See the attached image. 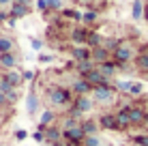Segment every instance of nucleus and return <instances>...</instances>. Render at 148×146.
<instances>
[{
    "label": "nucleus",
    "instance_id": "1",
    "mask_svg": "<svg viewBox=\"0 0 148 146\" xmlns=\"http://www.w3.org/2000/svg\"><path fill=\"white\" fill-rule=\"evenodd\" d=\"M127 112H129V118H131V125H146L148 123V114L140 105H127Z\"/></svg>",
    "mask_w": 148,
    "mask_h": 146
},
{
    "label": "nucleus",
    "instance_id": "2",
    "mask_svg": "<svg viewBox=\"0 0 148 146\" xmlns=\"http://www.w3.org/2000/svg\"><path fill=\"white\" fill-rule=\"evenodd\" d=\"M62 135H64V140H67L69 144H75V146L84 144V140H86V131L82 129V125L75 127V129H69V131H62Z\"/></svg>",
    "mask_w": 148,
    "mask_h": 146
},
{
    "label": "nucleus",
    "instance_id": "3",
    "mask_svg": "<svg viewBox=\"0 0 148 146\" xmlns=\"http://www.w3.org/2000/svg\"><path fill=\"white\" fill-rule=\"evenodd\" d=\"M69 99H71V95L67 88H52L49 90V101L54 105H64V103H69Z\"/></svg>",
    "mask_w": 148,
    "mask_h": 146
},
{
    "label": "nucleus",
    "instance_id": "4",
    "mask_svg": "<svg viewBox=\"0 0 148 146\" xmlns=\"http://www.w3.org/2000/svg\"><path fill=\"white\" fill-rule=\"evenodd\" d=\"M92 95H95V101H112V97H114V88H112L110 84L95 86Z\"/></svg>",
    "mask_w": 148,
    "mask_h": 146
},
{
    "label": "nucleus",
    "instance_id": "5",
    "mask_svg": "<svg viewBox=\"0 0 148 146\" xmlns=\"http://www.w3.org/2000/svg\"><path fill=\"white\" fill-rule=\"evenodd\" d=\"M84 80H88L92 86H103V84H110V80L105 77V75L101 73L99 69H92L90 73H86V75H84Z\"/></svg>",
    "mask_w": 148,
    "mask_h": 146
},
{
    "label": "nucleus",
    "instance_id": "6",
    "mask_svg": "<svg viewBox=\"0 0 148 146\" xmlns=\"http://www.w3.org/2000/svg\"><path fill=\"white\" fill-rule=\"evenodd\" d=\"M131 56H133V52H131V47H127V45H120V47L112 54V58H114L116 62H120V64H125L127 60H131Z\"/></svg>",
    "mask_w": 148,
    "mask_h": 146
},
{
    "label": "nucleus",
    "instance_id": "7",
    "mask_svg": "<svg viewBox=\"0 0 148 146\" xmlns=\"http://www.w3.org/2000/svg\"><path fill=\"white\" fill-rule=\"evenodd\" d=\"M73 93L77 95V97H84V95H88L90 90H95V86L88 82V80H79V82H73Z\"/></svg>",
    "mask_w": 148,
    "mask_h": 146
},
{
    "label": "nucleus",
    "instance_id": "8",
    "mask_svg": "<svg viewBox=\"0 0 148 146\" xmlns=\"http://www.w3.org/2000/svg\"><path fill=\"white\" fill-rule=\"evenodd\" d=\"M110 56H112V52H110V49H105V47H95L92 49V60H95V62L103 64V62H108V60H110Z\"/></svg>",
    "mask_w": 148,
    "mask_h": 146
},
{
    "label": "nucleus",
    "instance_id": "9",
    "mask_svg": "<svg viewBox=\"0 0 148 146\" xmlns=\"http://www.w3.org/2000/svg\"><path fill=\"white\" fill-rule=\"evenodd\" d=\"M99 125L103 129H118V120H116L114 114H103V116L99 118Z\"/></svg>",
    "mask_w": 148,
    "mask_h": 146
},
{
    "label": "nucleus",
    "instance_id": "10",
    "mask_svg": "<svg viewBox=\"0 0 148 146\" xmlns=\"http://www.w3.org/2000/svg\"><path fill=\"white\" fill-rule=\"evenodd\" d=\"M73 58L77 60V62H82V60H90V58H92V49H88V47H75L73 49Z\"/></svg>",
    "mask_w": 148,
    "mask_h": 146
},
{
    "label": "nucleus",
    "instance_id": "11",
    "mask_svg": "<svg viewBox=\"0 0 148 146\" xmlns=\"http://www.w3.org/2000/svg\"><path fill=\"white\" fill-rule=\"evenodd\" d=\"M43 133H45V142H49V144L60 142V129H56V127H47Z\"/></svg>",
    "mask_w": 148,
    "mask_h": 146
},
{
    "label": "nucleus",
    "instance_id": "12",
    "mask_svg": "<svg viewBox=\"0 0 148 146\" xmlns=\"http://www.w3.org/2000/svg\"><path fill=\"white\" fill-rule=\"evenodd\" d=\"M73 105L79 110V112H88V110L92 108V101H90V99L84 95V97H77V99H75V103H73Z\"/></svg>",
    "mask_w": 148,
    "mask_h": 146
},
{
    "label": "nucleus",
    "instance_id": "13",
    "mask_svg": "<svg viewBox=\"0 0 148 146\" xmlns=\"http://www.w3.org/2000/svg\"><path fill=\"white\" fill-rule=\"evenodd\" d=\"M71 41H73V43H86V41H88V32H86L84 28L73 30V32H71Z\"/></svg>",
    "mask_w": 148,
    "mask_h": 146
},
{
    "label": "nucleus",
    "instance_id": "14",
    "mask_svg": "<svg viewBox=\"0 0 148 146\" xmlns=\"http://www.w3.org/2000/svg\"><path fill=\"white\" fill-rule=\"evenodd\" d=\"M26 13H28V7H24V4H13L11 11H9V17L17 19V17H24Z\"/></svg>",
    "mask_w": 148,
    "mask_h": 146
},
{
    "label": "nucleus",
    "instance_id": "15",
    "mask_svg": "<svg viewBox=\"0 0 148 146\" xmlns=\"http://www.w3.org/2000/svg\"><path fill=\"white\" fill-rule=\"evenodd\" d=\"M116 120H118V129H125L131 125V118H129V112L127 110H120L118 114H116Z\"/></svg>",
    "mask_w": 148,
    "mask_h": 146
},
{
    "label": "nucleus",
    "instance_id": "16",
    "mask_svg": "<svg viewBox=\"0 0 148 146\" xmlns=\"http://www.w3.org/2000/svg\"><path fill=\"white\" fill-rule=\"evenodd\" d=\"M2 80H7V82H9V84H11V86L15 88V86H17V84L22 82L24 77H22V75H19L17 71H9V73H4V75H2Z\"/></svg>",
    "mask_w": 148,
    "mask_h": 146
},
{
    "label": "nucleus",
    "instance_id": "17",
    "mask_svg": "<svg viewBox=\"0 0 148 146\" xmlns=\"http://www.w3.org/2000/svg\"><path fill=\"white\" fill-rule=\"evenodd\" d=\"M54 120V112L52 110H45L43 112V116H41V125H39V131H45L47 129V125Z\"/></svg>",
    "mask_w": 148,
    "mask_h": 146
},
{
    "label": "nucleus",
    "instance_id": "18",
    "mask_svg": "<svg viewBox=\"0 0 148 146\" xmlns=\"http://www.w3.org/2000/svg\"><path fill=\"white\" fill-rule=\"evenodd\" d=\"M0 64H2L4 69H13L15 67V56L11 52L9 54H0Z\"/></svg>",
    "mask_w": 148,
    "mask_h": 146
},
{
    "label": "nucleus",
    "instance_id": "19",
    "mask_svg": "<svg viewBox=\"0 0 148 146\" xmlns=\"http://www.w3.org/2000/svg\"><path fill=\"white\" fill-rule=\"evenodd\" d=\"M26 103H28V114H34V112H37V105H39V101H37V95H34V90H30V93H28Z\"/></svg>",
    "mask_w": 148,
    "mask_h": 146
},
{
    "label": "nucleus",
    "instance_id": "20",
    "mask_svg": "<svg viewBox=\"0 0 148 146\" xmlns=\"http://www.w3.org/2000/svg\"><path fill=\"white\" fill-rule=\"evenodd\" d=\"M86 45H88L90 49L101 47V34H97V32H88V41H86Z\"/></svg>",
    "mask_w": 148,
    "mask_h": 146
},
{
    "label": "nucleus",
    "instance_id": "21",
    "mask_svg": "<svg viewBox=\"0 0 148 146\" xmlns=\"http://www.w3.org/2000/svg\"><path fill=\"white\" fill-rule=\"evenodd\" d=\"M101 73L105 75V77H110V75H114V71H116V64L112 62V60H108V62H103L101 64V69H99Z\"/></svg>",
    "mask_w": 148,
    "mask_h": 146
},
{
    "label": "nucleus",
    "instance_id": "22",
    "mask_svg": "<svg viewBox=\"0 0 148 146\" xmlns=\"http://www.w3.org/2000/svg\"><path fill=\"white\" fill-rule=\"evenodd\" d=\"M142 15H144V2L133 0V19H142Z\"/></svg>",
    "mask_w": 148,
    "mask_h": 146
},
{
    "label": "nucleus",
    "instance_id": "23",
    "mask_svg": "<svg viewBox=\"0 0 148 146\" xmlns=\"http://www.w3.org/2000/svg\"><path fill=\"white\" fill-rule=\"evenodd\" d=\"M92 60H82V62H77V71L82 73V75H86V73H90L92 71Z\"/></svg>",
    "mask_w": 148,
    "mask_h": 146
},
{
    "label": "nucleus",
    "instance_id": "24",
    "mask_svg": "<svg viewBox=\"0 0 148 146\" xmlns=\"http://www.w3.org/2000/svg\"><path fill=\"white\" fill-rule=\"evenodd\" d=\"M82 129L86 131V135H97L95 131H97V123L95 120H84L82 123Z\"/></svg>",
    "mask_w": 148,
    "mask_h": 146
},
{
    "label": "nucleus",
    "instance_id": "25",
    "mask_svg": "<svg viewBox=\"0 0 148 146\" xmlns=\"http://www.w3.org/2000/svg\"><path fill=\"white\" fill-rule=\"evenodd\" d=\"M11 47H13L11 39H9V37H0V54H9Z\"/></svg>",
    "mask_w": 148,
    "mask_h": 146
},
{
    "label": "nucleus",
    "instance_id": "26",
    "mask_svg": "<svg viewBox=\"0 0 148 146\" xmlns=\"http://www.w3.org/2000/svg\"><path fill=\"white\" fill-rule=\"evenodd\" d=\"M137 67H140L142 71H148V54H140V56H137Z\"/></svg>",
    "mask_w": 148,
    "mask_h": 146
},
{
    "label": "nucleus",
    "instance_id": "27",
    "mask_svg": "<svg viewBox=\"0 0 148 146\" xmlns=\"http://www.w3.org/2000/svg\"><path fill=\"white\" fill-rule=\"evenodd\" d=\"M0 90H2V93H4V95H7V97H9V95H11V93H13L15 88H13L11 84L7 82V80H2V77H0Z\"/></svg>",
    "mask_w": 148,
    "mask_h": 146
},
{
    "label": "nucleus",
    "instance_id": "28",
    "mask_svg": "<svg viewBox=\"0 0 148 146\" xmlns=\"http://www.w3.org/2000/svg\"><path fill=\"white\" fill-rule=\"evenodd\" d=\"M64 17H75V19H84V13H77V11H73V9H64L62 11Z\"/></svg>",
    "mask_w": 148,
    "mask_h": 146
},
{
    "label": "nucleus",
    "instance_id": "29",
    "mask_svg": "<svg viewBox=\"0 0 148 146\" xmlns=\"http://www.w3.org/2000/svg\"><path fill=\"white\" fill-rule=\"evenodd\" d=\"M84 144H86V146H101V140L97 138V135H86Z\"/></svg>",
    "mask_w": 148,
    "mask_h": 146
},
{
    "label": "nucleus",
    "instance_id": "30",
    "mask_svg": "<svg viewBox=\"0 0 148 146\" xmlns=\"http://www.w3.org/2000/svg\"><path fill=\"white\" fill-rule=\"evenodd\" d=\"M116 86H118V90H122V93H131V88H133V82H125V80H122V82H118Z\"/></svg>",
    "mask_w": 148,
    "mask_h": 146
},
{
    "label": "nucleus",
    "instance_id": "31",
    "mask_svg": "<svg viewBox=\"0 0 148 146\" xmlns=\"http://www.w3.org/2000/svg\"><path fill=\"white\" fill-rule=\"evenodd\" d=\"M95 19H97V13H95V11H86V13H84V22H86V24H92Z\"/></svg>",
    "mask_w": 148,
    "mask_h": 146
},
{
    "label": "nucleus",
    "instance_id": "32",
    "mask_svg": "<svg viewBox=\"0 0 148 146\" xmlns=\"http://www.w3.org/2000/svg\"><path fill=\"white\" fill-rule=\"evenodd\" d=\"M135 144H140V146H148V135H137V138H135Z\"/></svg>",
    "mask_w": 148,
    "mask_h": 146
},
{
    "label": "nucleus",
    "instance_id": "33",
    "mask_svg": "<svg viewBox=\"0 0 148 146\" xmlns=\"http://www.w3.org/2000/svg\"><path fill=\"white\" fill-rule=\"evenodd\" d=\"M142 90H144V86H142L140 82H133V88H131V95H140Z\"/></svg>",
    "mask_w": 148,
    "mask_h": 146
},
{
    "label": "nucleus",
    "instance_id": "34",
    "mask_svg": "<svg viewBox=\"0 0 148 146\" xmlns=\"http://www.w3.org/2000/svg\"><path fill=\"white\" fill-rule=\"evenodd\" d=\"M37 9H39V11H47V9H49V4L45 2V0H39V2H37Z\"/></svg>",
    "mask_w": 148,
    "mask_h": 146
},
{
    "label": "nucleus",
    "instance_id": "35",
    "mask_svg": "<svg viewBox=\"0 0 148 146\" xmlns=\"http://www.w3.org/2000/svg\"><path fill=\"white\" fill-rule=\"evenodd\" d=\"M22 77H24V82H30V80H34V73L32 71H24Z\"/></svg>",
    "mask_w": 148,
    "mask_h": 146
},
{
    "label": "nucleus",
    "instance_id": "36",
    "mask_svg": "<svg viewBox=\"0 0 148 146\" xmlns=\"http://www.w3.org/2000/svg\"><path fill=\"white\" fill-rule=\"evenodd\" d=\"M45 2H47V4H49L52 9H60V4H62L60 0H45Z\"/></svg>",
    "mask_w": 148,
    "mask_h": 146
},
{
    "label": "nucleus",
    "instance_id": "37",
    "mask_svg": "<svg viewBox=\"0 0 148 146\" xmlns=\"http://www.w3.org/2000/svg\"><path fill=\"white\" fill-rule=\"evenodd\" d=\"M26 131H24V129H19V131H15V138H17V140H24V138H26Z\"/></svg>",
    "mask_w": 148,
    "mask_h": 146
},
{
    "label": "nucleus",
    "instance_id": "38",
    "mask_svg": "<svg viewBox=\"0 0 148 146\" xmlns=\"http://www.w3.org/2000/svg\"><path fill=\"white\" fill-rule=\"evenodd\" d=\"M9 101V99H7V95H4L2 93V90H0V105H4V103H7Z\"/></svg>",
    "mask_w": 148,
    "mask_h": 146
},
{
    "label": "nucleus",
    "instance_id": "39",
    "mask_svg": "<svg viewBox=\"0 0 148 146\" xmlns=\"http://www.w3.org/2000/svg\"><path fill=\"white\" fill-rule=\"evenodd\" d=\"M30 0H13V4H24V7H28Z\"/></svg>",
    "mask_w": 148,
    "mask_h": 146
},
{
    "label": "nucleus",
    "instance_id": "40",
    "mask_svg": "<svg viewBox=\"0 0 148 146\" xmlns=\"http://www.w3.org/2000/svg\"><path fill=\"white\" fill-rule=\"evenodd\" d=\"M39 60H41V62H49V60H52V56H43V54H41Z\"/></svg>",
    "mask_w": 148,
    "mask_h": 146
},
{
    "label": "nucleus",
    "instance_id": "41",
    "mask_svg": "<svg viewBox=\"0 0 148 146\" xmlns=\"http://www.w3.org/2000/svg\"><path fill=\"white\" fill-rule=\"evenodd\" d=\"M32 47H34V49L41 47V41H39V39H32Z\"/></svg>",
    "mask_w": 148,
    "mask_h": 146
},
{
    "label": "nucleus",
    "instance_id": "42",
    "mask_svg": "<svg viewBox=\"0 0 148 146\" xmlns=\"http://www.w3.org/2000/svg\"><path fill=\"white\" fill-rule=\"evenodd\" d=\"M0 22H9V13H0Z\"/></svg>",
    "mask_w": 148,
    "mask_h": 146
},
{
    "label": "nucleus",
    "instance_id": "43",
    "mask_svg": "<svg viewBox=\"0 0 148 146\" xmlns=\"http://www.w3.org/2000/svg\"><path fill=\"white\" fill-rule=\"evenodd\" d=\"M0 4H11L13 7V0H0Z\"/></svg>",
    "mask_w": 148,
    "mask_h": 146
},
{
    "label": "nucleus",
    "instance_id": "44",
    "mask_svg": "<svg viewBox=\"0 0 148 146\" xmlns=\"http://www.w3.org/2000/svg\"><path fill=\"white\" fill-rule=\"evenodd\" d=\"M52 146H64L62 142H56V144H52Z\"/></svg>",
    "mask_w": 148,
    "mask_h": 146
},
{
    "label": "nucleus",
    "instance_id": "45",
    "mask_svg": "<svg viewBox=\"0 0 148 146\" xmlns=\"http://www.w3.org/2000/svg\"><path fill=\"white\" fill-rule=\"evenodd\" d=\"M79 2H84V4H88V2H92V0H79Z\"/></svg>",
    "mask_w": 148,
    "mask_h": 146
},
{
    "label": "nucleus",
    "instance_id": "46",
    "mask_svg": "<svg viewBox=\"0 0 148 146\" xmlns=\"http://www.w3.org/2000/svg\"><path fill=\"white\" fill-rule=\"evenodd\" d=\"M82 146H86V144H82Z\"/></svg>",
    "mask_w": 148,
    "mask_h": 146
}]
</instances>
